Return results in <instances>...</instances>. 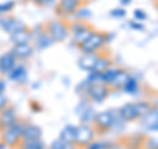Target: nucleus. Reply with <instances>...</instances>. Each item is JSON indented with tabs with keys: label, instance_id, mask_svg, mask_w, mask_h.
<instances>
[{
	"label": "nucleus",
	"instance_id": "nucleus-18",
	"mask_svg": "<svg viewBox=\"0 0 158 149\" xmlns=\"http://www.w3.org/2000/svg\"><path fill=\"white\" fill-rule=\"evenodd\" d=\"M53 42L54 41L50 38V36H49L48 32L45 31V27H44L42 31L38 32L37 36H36V46L38 49H46L48 46H50Z\"/></svg>",
	"mask_w": 158,
	"mask_h": 149
},
{
	"label": "nucleus",
	"instance_id": "nucleus-25",
	"mask_svg": "<svg viewBox=\"0 0 158 149\" xmlns=\"http://www.w3.org/2000/svg\"><path fill=\"white\" fill-rule=\"evenodd\" d=\"M138 83H137V81L133 77H131L129 78V81L127 82V84L124 86V88L123 90L124 91H127V92H129V94H136L137 92V90H138Z\"/></svg>",
	"mask_w": 158,
	"mask_h": 149
},
{
	"label": "nucleus",
	"instance_id": "nucleus-31",
	"mask_svg": "<svg viewBox=\"0 0 158 149\" xmlns=\"http://www.w3.org/2000/svg\"><path fill=\"white\" fill-rule=\"evenodd\" d=\"M65 144L66 143H63L61 138H56V140H54L50 145H49L48 149H62L63 147H65Z\"/></svg>",
	"mask_w": 158,
	"mask_h": 149
},
{
	"label": "nucleus",
	"instance_id": "nucleus-30",
	"mask_svg": "<svg viewBox=\"0 0 158 149\" xmlns=\"http://www.w3.org/2000/svg\"><path fill=\"white\" fill-rule=\"evenodd\" d=\"M133 15H135V19L137 20V21H145V20H146V13H145V11H142V9H136V11H135V13H133Z\"/></svg>",
	"mask_w": 158,
	"mask_h": 149
},
{
	"label": "nucleus",
	"instance_id": "nucleus-20",
	"mask_svg": "<svg viewBox=\"0 0 158 149\" xmlns=\"http://www.w3.org/2000/svg\"><path fill=\"white\" fill-rule=\"evenodd\" d=\"M111 65H112L111 58H110V57H107V56H104V54H100V57H99V59H98V62H96L95 67H94V71H95V73H99V74H102L103 71H106L107 69H110Z\"/></svg>",
	"mask_w": 158,
	"mask_h": 149
},
{
	"label": "nucleus",
	"instance_id": "nucleus-35",
	"mask_svg": "<svg viewBox=\"0 0 158 149\" xmlns=\"http://www.w3.org/2000/svg\"><path fill=\"white\" fill-rule=\"evenodd\" d=\"M62 149H79L77 145H74V144H65V147Z\"/></svg>",
	"mask_w": 158,
	"mask_h": 149
},
{
	"label": "nucleus",
	"instance_id": "nucleus-11",
	"mask_svg": "<svg viewBox=\"0 0 158 149\" xmlns=\"http://www.w3.org/2000/svg\"><path fill=\"white\" fill-rule=\"evenodd\" d=\"M0 27H2L4 31L8 32L9 34H12L15 32L20 31V29L25 28L23 23H20L17 19H15L12 16H3L0 17Z\"/></svg>",
	"mask_w": 158,
	"mask_h": 149
},
{
	"label": "nucleus",
	"instance_id": "nucleus-28",
	"mask_svg": "<svg viewBox=\"0 0 158 149\" xmlns=\"http://www.w3.org/2000/svg\"><path fill=\"white\" fill-rule=\"evenodd\" d=\"M74 16L77 19H79V21H81L82 19H87L91 16V11H88V9H78V11L74 13Z\"/></svg>",
	"mask_w": 158,
	"mask_h": 149
},
{
	"label": "nucleus",
	"instance_id": "nucleus-34",
	"mask_svg": "<svg viewBox=\"0 0 158 149\" xmlns=\"http://www.w3.org/2000/svg\"><path fill=\"white\" fill-rule=\"evenodd\" d=\"M129 27H131L132 29H137V31H144V25H142V23L131 21V23H129Z\"/></svg>",
	"mask_w": 158,
	"mask_h": 149
},
{
	"label": "nucleus",
	"instance_id": "nucleus-23",
	"mask_svg": "<svg viewBox=\"0 0 158 149\" xmlns=\"http://www.w3.org/2000/svg\"><path fill=\"white\" fill-rule=\"evenodd\" d=\"M135 104H136V108H137V112H138V117H145L146 115H149L153 110L152 104L149 102H145V100L136 102Z\"/></svg>",
	"mask_w": 158,
	"mask_h": 149
},
{
	"label": "nucleus",
	"instance_id": "nucleus-16",
	"mask_svg": "<svg viewBox=\"0 0 158 149\" xmlns=\"http://www.w3.org/2000/svg\"><path fill=\"white\" fill-rule=\"evenodd\" d=\"M129 73L123 70V69H118L117 74L115 75V78H113V81L111 82L110 84V88L112 90V88H117V90H121V88H124V86L127 84V82L129 81Z\"/></svg>",
	"mask_w": 158,
	"mask_h": 149
},
{
	"label": "nucleus",
	"instance_id": "nucleus-12",
	"mask_svg": "<svg viewBox=\"0 0 158 149\" xmlns=\"http://www.w3.org/2000/svg\"><path fill=\"white\" fill-rule=\"evenodd\" d=\"M100 54L99 53H91V54H83V56L79 58L78 61V65L82 70H86V71H94V67H95L96 62Z\"/></svg>",
	"mask_w": 158,
	"mask_h": 149
},
{
	"label": "nucleus",
	"instance_id": "nucleus-7",
	"mask_svg": "<svg viewBox=\"0 0 158 149\" xmlns=\"http://www.w3.org/2000/svg\"><path fill=\"white\" fill-rule=\"evenodd\" d=\"M85 2L86 0H59L58 6L56 8V12L58 16H62V17L71 16L78 9H81Z\"/></svg>",
	"mask_w": 158,
	"mask_h": 149
},
{
	"label": "nucleus",
	"instance_id": "nucleus-21",
	"mask_svg": "<svg viewBox=\"0 0 158 149\" xmlns=\"http://www.w3.org/2000/svg\"><path fill=\"white\" fill-rule=\"evenodd\" d=\"M16 149H46V145L42 141V138H40V140L32 141H20Z\"/></svg>",
	"mask_w": 158,
	"mask_h": 149
},
{
	"label": "nucleus",
	"instance_id": "nucleus-13",
	"mask_svg": "<svg viewBox=\"0 0 158 149\" xmlns=\"http://www.w3.org/2000/svg\"><path fill=\"white\" fill-rule=\"evenodd\" d=\"M118 113H120V117L124 121H135V120H137V119H140L138 117V112H137V108H136L135 103L124 104V106L118 110Z\"/></svg>",
	"mask_w": 158,
	"mask_h": 149
},
{
	"label": "nucleus",
	"instance_id": "nucleus-6",
	"mask_svg": "<svg viewBox=\"0 0 158 149\" xmlns=\"http://www.w3.org/2000/svg\"><path fill=\"white\" fill-rule=\"evenodd\" d=\"M111 92L110 86H107L104 83H88L86 86V95L95 103H102L108 98Z\"/></svg>",
	"mask_w": 158,
	"mask_h": 149
},
{
	"label": "nucleus",
	"instance_id": "nucleus-32",
	"mask_svg": "<svg viewBox=\"0 0 158 149\" xmlns=\"http://www.w3.org/2000/svg\"><path fill=\"white\" fill-rule=\"evenodd\" d=\"M33 2L40 7H50L56 3V0H33Z\"/></svg>",
	"mask_w": 158,
	"mask_h": 149
},
{
	"label": "nucleus",
	"instance_id": "nucleus-24",
	"mask_svg": "<svg viewBox=\"0 0 158 149\" xmlns=\"http://www.w3.org/2000/svg\"><path fill=\"white\" fill-rule=\"evenodd\" d=\"M112 148H113V144L104 143V141H96V140H94L86 147V149H112Z\"/></svg>",
	"mask_w": 158,
	"mask_h": 149
},
{
	"label": "nucleus",
	"instance_id": "nucleus-22",
	"mask_svg": "<svg viewBox=\"0 0 158 149\" xmlns=\"http://www.w3.org/2000/svg\"><path fill=\"white\" fill-rule=\"evenodd\" d=\"M94 32V29L88 25L86 29H83V31H81V32H78V33H75V34H73V41L77 44V45L79 46V45H82L83 42L86 41V40L91 36V33Z\"/></svg>",
	"mask_w": 158,
	"mask_h": 149
},
{
	"label": "nucleus",
	"instance_id": "nucleus-4",
	"mask_svg": "<svg viewBox=\"0 0 158 149\" xmlns=\"http://www.w3.org/2000/svg\"><path fill=\"white\" fill-rule=\"evenodd\" d=\"M107 34L102 32H95L94 31L91 33V36L88 37L82 45H79V49L85 53V54H91V53H98V50L106 45L107 42Z\"/></svg>",
	"mask_w": 158,
	"mask_h": 149
},
{
	"label": "nucleus",
	"instance_id": "nucleus-15",
	"mask_svg": "<svg viewBox=\"0 0 158 149\" xmlns=\"http://www.w3.org/2000/svg\"><path fill=\"white\" fill-rule=\"evenodd\" d=\"M42 137V131L41 128L36 124L28 123V126L24 131L23 136H21V141H32V140H40Z\"/></svg>",
	"mask_w": 158,
	"mask_h": 149
},
{
	"label": "nucleus",
	"instance_id": "nucleus-29",
	"mask_svg": "<svg viewBox=\"0 0 158 149\" xmlns=\"http://www.w3.org/2000/svg\"><path fill=\"white\" fill-rule=\"evenodd\" d=\"M144 148L145 149H158V141L154 138H148L144 143Z\"/></svg>",
	"mask_w": 158,
	"mask_h": 149
},
{
	"label": "nucleus",
	"instance_id": "nucleus-26",
	"mask_svg": "<svg viewBox=\"0 0 158 149\" xmlns=\"http://www.w3.org/2000/svg\"><path fill=\"white\" fill-rule=\"evenodd\" d=\"M13 7H15V3L13 2H7V3L0 4V15H7V13H9L13 9Z\"/></svg>",
	"mask_w": 158,
	"mask_h": 149
},
{
	"label": "nucleus",
	"instance_id": "nucleus-5",
	"mask_svg": "<svg viewBox=\"0 0 158 149\" xmlns=\"http://www.w3.org/2000/svg\"><path fill=\"white\" fill-rule=\"evenodd\" d=\"M96 132L94 127L88 126V124H79L75 128V141L74 145L78 148H86L88 144L95 140Z\"/></svg>",
	"mask_w": 158,
	"mask_h": 149
},
{
	"label": "nucleus",
	"instance_id": "nucleus-17",
	"mask_svg": "<svg viewBox=\"0 0 158 149\" xmlns=\"http://www.w3.org/2000/svg\"><path fill=\"white\" fill-rule=\"evenodd\" d=\"M8 75H9V78H11L12 81L21 83V82H24L27 79V75H28L27 67L24 65H21V63H17V65L15 66V69L8 74Z\"/></svg>",
	"mask_w": 158,
	"mask_h": 149
},
{
	"label": "nucleus",
	"instance_id": "nucleus-1",
	"mask_svg": "<svg viewBox=\"0 0 158 149\" xmlns=\"http://www.w3.org/2000/svg\"><path fill=\"white\" fill-rule=\"evenodd\" d=\"M27 126H28V121L19 117V120L15 123L12 127H9L8 130L3 131L0 133L2 143L7 148H17L20 141H21V136H23L24 131H25Z\"/></svg>",
	"mask_w": 158,
	"mask_h": 149
},
{
	"label": "nucleus",
	"instance_id": "nucleus-14",
	"mask_svg": "<svg viewBox=\"0 0 158 149\" xmlns=\"http://www.w3.org/2000/svg\"><path fill=\"white\" fill-rule=\"evenodd\" d=\"M32 40H33V33L27 27L11 34V41L13 42V45H17V44H31Z\"/></svg>",
	"mask_w": 158,
	"mask_h": 149
},
{
	"label": "nucleus",
	"instance_id": "nucleus-33",
	"mask_svg": "<svg viewBox=\"0 0 158 149\" xmlns=\"http://www.w3.org/2000/svg\"><path fill=\"white\" fill-rule=\"evenodd\" d=\"M7 106H9V103H8V99L6 98V95L4 94H0V111L4 110Z\"/></svg>",
	"mask_w": 158,
	"mask_h": 149
},
{
	"label": "nucleus",
	"instance_id": "nucleus-2",
	"mask_svg": "<svg viewBox=\"0 0 158 149\" xmlns=\"http://www.w3.org/2000/svg\"><path fill=\"white\" fill-rule=\"evenodd\" d=\"M45 31L50 36L54 42H62L65 41L69 36V24H66L63 20H52L45 25Z\"/></svg>",
	"mask_w": 158,
	"mask_h": 149
},
{
	"label": "nucleus",
	"instance_id": "nucleus-36",
	"mask_svg": "<svg viewBox=\"0 0 158 149\" xmlns=\"http://www.w3.org/2000/svg\"><path fill=\"white\" fill-rule=\"evenodd\" d=\"M4 90H6V83L3 79H0V94H4Z\"/></svg>",
	"mask_w": 158,
	"mask_h": 149
},
{
	"label": "nucleus",
	"instance_id": "nucleus-3",
	"mask_svg": "<svg viewBox=\"0 0 158 149\" xmlns=\"http://www.w3.org/2000/svg\"><path fill=\"white\" fill-rule=\"evenodd\" d=\"M116 116H115V110L113 111H103V112H99L94 116V130L95 132H100V133H104L111 131L113 126H115V121H116Z\"/></svg>",
	"mask_w": 158,
	"mask_h": 149
},
{
	"label": "nucleus",
	"instance_id": "nucleus-8",
	"mask_svg": "<svg viewBox=\"0 0 158 149\" xmlns=\"http://www.w3.org/2000/svg\"><path fill=\"white\" fill-rule=\"evenodd\" d=\"M17 120L19 116L16 110L12 106H7L4 110L0 111V133L8 130L9 127H12Z\"/></svg>",
	"mask_w": 158,
	"mask_h": 149
},
{
	"label": "nucleus",
	"instance_id": "nucleus-37",
	"mask_svg": "<svg viewBox=\"0 0 158 149\" xmlns=\"http://www.w3.org/2000/svg\"><path fill=\"white\" fill-rule=\"evenodd\" d=\"M132 0H120V3L123 4V6H128V4H131Z\"/></svg>",
	"mask_w": 158,
	"mask_h": 149
},
{
	"label": "nucleus",
	"instance_id": "nucleus-38",
	"mask_svg": "<svg viewBox=\"0 0 158 149\" xmlns=\"http://www.w3.org/2000/svg\"><path fill=\"white\" fill-rule=\"evenodd\" d=\"M118 149H135V148H131V147H123V148H118Z\"/></svg>",
	"mask_w": 158,
	"mask_h": 149
},
{
	"label": "nucleus",
	"instance_id": "nucleus-9",
	"mask_svg": "<svg viewBox=\"0 0 158 149\" xmlns=\"http://www.w3.org/2000/svg\"><path fill=\"white\" fill-rule=\"evenodd\" d=\"M16 65L17 59L12 54V52H6L0 56V74L2 75H8Z\"/></svg>",
	"mask_w": 158,
	"mask_h": 149
},
{
	"label": "nucleus",
	"instance_id": "nucleus-10",
	"mask_svg": "<svg viewBox=\"0 0 158 149\" xmlns=\"http://www.w3.org/2000/svg\"><path fill=\"white\" fill-rule=\"evenodd\" d=\"M12 54L16 59H20V61H25V59H29L33 56L34 48L31 45V44H17V45H13L12 48Z\"/></svg>",
	"mask_w": 158,
	"mask_h": 149
},
{
	"label": "nucleus",
	"instance_id": "nucleus-19",
	"mask_svg": "<svg viewBox=\"0 0 158 149\" xmlns=\"http://www.w3.org/2000/svg\"><path fill=\"white\" fill-rule=\"evenodd\" d=\"M75 126H66L62 130L58 138H61L66 144H74V141H75Z\"/></svg>",
	"mask_w": 158,
	"mask_h": 149
},
{
	"label": "nucleus",
	"instance_id": "nucleus-27",
	"mask_svg": "<svg viewBox=\"0 0 158 149\" xmlns=\"http://www.w3.org/2000/svg\"><path fill=\"white\" fill-rule=\"evenodd\" d=\"M110 16L115 17V19H123L127 16V11L124 8H115V9H112V11H110Z\"/></svg>",
	"mask_w": 158,
	"mask_h": 149
}]
</instances>
